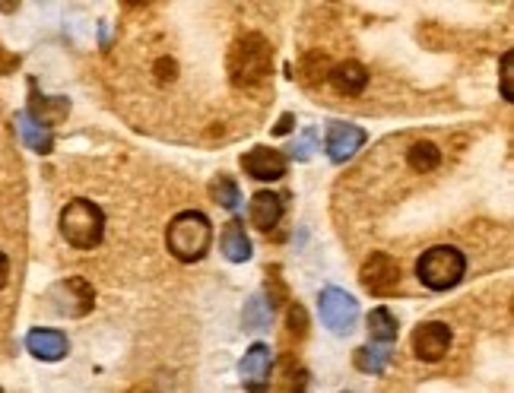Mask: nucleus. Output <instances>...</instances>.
Masks as SVG:
<instances>
[{
    "instance_id": "7c9ffc66",
    "label": "nucleus",
    "mask_w": 514,
    "mask_h": 393,
    "mask_svg": "<svg viewBox=\"0 0 514 393\" xmlns=\"http://www.w3.org/2000/svg\"><path fill=\"white\" fill-rule=\"evenodd\" d=\"M292 127H296V118H292V115H283V118H280V124L273 127V134H277V137H283V134H289Z\"/></svg>"
},
{
    "instance_id": "c9c22d12",
    "label": "nucleus",
    "mask_w": 514,
    "mask_h": 393,
    "mask_svg": "<svg viewBox=\"0 0 514 393\" xmlns=\"http://www.w3.org/2000/svg\"><path fill=\"white\" fill-rule=\"evenodd\" d=\"M343 393H346V390H343Z\"/></svg>"
},
{
    "instance_id": "473e14b6",
    "label": "nucleus",
    "mask_w": 514,
    "mask_h": 393,
    "mask_svg": "<svg viewBox=\"0 0 514 393\" xmlns=\"http://www.w3.org/2000/svg\"><path fill=\"white\" fill-rule=\"evenodd\" d=\"M16 10V4H0V13H13Z\"/></svg>"
},
{
    "instance_id": "4be33fe9",
    "label": "nucleus",
    "mask_w": 514,
    "mask_h": 393,
    "mask_svg": "<svg viewBox=\"0 0 514 393\" xmlns=\"http://www.w3.org/2000/svg\"><path fill=\"white\" fill-rule=\"evenodd\" d=\"M210 200L219 203L223 210H238V200H242V194H238V184L229 175H219V178L210 181Z\"/></svg>"
},
{
    "instance_id": "c756f323",
    "label": "nucleus",
    "mask_w": 514,
    "mask_h": 393,
    "mask_svg": "<svg viewBox=\"0 0 514 393\" xmlns=\"http://www.w3.org/2000/svg\"><path fill=\"white\" fill-rule=\"evenodd\" d=\"M16 67H20V58L10 54L7 48H0V73H13Z\"/></svg>"
},
{
    "instance_id": "f704fd0d",
    "label": "nucleus",
    "mask_w": 514,
    "mask_h": 393,
    "mask_svg": "<svg viewBox=\"0 0 514 393\" xmlns=\"http://www.w3.org/2000/svg\"><path fill=\"white\" fill-rule=\"evenodd\" d=\"M0 393H4V390H0Z\"/></svg>"
},
{
    "instance_id": "f8f14e48",
    "label": "nucleus",
    "mask_w": 514,
    "mask_h": 393,
    "mask_svg": "<svg viewBox=\"0 0 514 393\" xmlns=\"http://www.w3.org/2000/svg\"><path fill=\"white\" fill-rule=\"evenodd\" d=\"M26 115L51 130L54 124H61L70 115V102L64 96H39V89H35V83H32L29 86V108H26Z\"/></svg>"
},
{
    "instance_id": "39448f33",
    "label": "nucleus",
    "mask_w": 514,
    "mask_h": 393,
    "mask_svg": "<svg viewBox=\"0 0 514 393\" xmlns=\"http://www.w3.org/2000/svg\"><path fill=\"white\" fill-rule=\"evenodd\" d=\"M96 305V292L83 276H67L48 289V308L61 317H86Z\"/></svg>"
},
{
    "instance_id": "4468645a",
    "label": "nucleus",
    "mask_w": 514,
    "mask_h": 393,
    "mask_svg": "<svg viewBox=\"0 0 514 393\" xmlns=\"http://www.w3.org/2000/svg\"><path fill=\"white\" fill-rule=\"evenodd\" d=\"M283 213H286V207H283V197H280V194L257 191V194L251 197L248 219H251V226H254V229H261V232H273V229L280 226Z\"/></svg>"
},
{
    "instance_id": "dca6fc26",
    "label": "nucleus",
    "mask_w": 514,
    "mask_h": 393,
    "mask_svg": "<svg viewBox=\"0 0 514 393\" xmlns=\"http://www.w3.org/2000/svg\"><path fill=\"white\" fill-rule=\"evenodd\" d=\"M327 80L334 83V89L343 92V96H362L365 86H369V70L359 61H343L337 67H330Z\"/></svg>"
},
{
    "instance_id": "a211bd4d",
    "label": "nucleus",
    "mask_w": 514,
    "mask_h": 393,
    "mask_svg": "<svg viewBox=\"0 0 514 393\" xmlns=\"http://www.w3.org/2000/svg\"><path fill=\"white\" fill-rule=\"evenodd\" d=\"M16 130H20L23 143L32 149V153L48 156L51 149H54V134H51L48 127H42L39 121H32L26 111H20V115H16Z\"/></svg>"
},
{
    "instance_id": "a878e982",
    "label": "nucleus",
    "mask_w": 514,
    "mask_h": 393,
    "mask_svg": "<svg viewBox=\"0 0 514 393\" xmlns=\"http://www.w3.org/2000/svg\"><path fill=\"white\" fill-rule=\"evenodd\" d=\"M315 130H305V134L289 146V159H296V162H308L311 159V149H315Z\"/></svg>"
},
{
    "instance_id": "412c9836",
    "label": "nucleus",
    "mask_w": 514,
    "mask_h": 393,
    "mask_svg": "<svg viewBox=\"0 0 514 393\" xmlns=\"http://www.w3.org/2000/svg\"><path fill=\"white\" fill-rule=\"evenodd\" d=\"M397 333H400L397 317H394L388 308H375V311L369 314V336H372V340H378V343H384V346H391V343L397 340Z\"/></svg>"
},
{
    "instance_id": "20e7f679",
    "label": "nucleus",
    "mask_w": 514,
    "mask_h": 393,
    "mask_svg": "<svg viewBox=\"0 0 514 393\" xmlns=\"http://www.w3.org/2000/svg\"><path fill=\"white\" fill-rule=\"evenodd\" d=\"M464 273H467V257L457 248H451V245L429 248L426 254L419 257V264H416L419 283L426 286V289H432V292L454 289L464 279Z\"/></svg>"
},
{
    "instance_id": "c85d7f7f",
    "label": "nucleus",
    "mask_w": 514,
    "mask_h": 393,
    "mask_svg": "<svg viewBox=\"0 0 514 393\" xmlns=\"http://www.w3.org/2000/svg\"><path fill=\"white\" fill-rule=\"evenodd\" d=\"M511 64H514V54L505 51V54H502V99H505V102L514 99V89H511V73H514V70H511Z\"/></svg>"
},
{
    "instance_id": "6ab92c4d",
    "label": "nucleus",
    "mask_w": 514,
    "mask_h": 393,
    "mask_svg": "<svg viewBox=\"0 0 514 393\" xmlns=\"http://www.w3.org/2000/svg\"><path fill=\"white\" fill-rule=\"evenodd\" d=\"M407 162H410L413 172H419V175L435 172V168L442 165V149H438L435 143H429V140H419V143L410 146Z\"/></svg>"
},
{
    "instance_id": "f03ea898",
    "label": "nucleus",
    "mask_w": 514,
    "mask_h": 393,
    "mask_svg": "<svg viewBox=\"0 0 514 393\" xmlns=\"http://www.w3.org/2000/svg\"><path fill=\"white\" fill-rule=\"evenodd\" d=\"M213 245V226L204 213L197 210H185L178 213L169 229H165V248L175 260L181 264H197V260H204L207 251Z\"/></svg>"
},
{
    "instance_id": "393cba45",
    "label": "nucleus",
    "mask_w": 514,
    "mask_h": 393,
    "mask_svg": "<svg viewBox=\"0 0 514 393\" xmlns=\"http://www.w3.org/2000/svg\"><path fill=\"white\" fill-rule=\"evenodd\" d=\"M286 336H289V340H296V343L308 336V314H305L302 305H289L286 308Z\"/></svg>"
},
{
    "instance_id": "423d86ee",
    "label": "nucleus",
    "mask_w": 514,
    "mask_h": 393,
    "mask_svg": "<svg viewBox=\"0 0 514 393\" xmlns=\"http://www.w3.org/2000/svg\"><path fill=\"white\" fill-rule=\"evenodd\" d=\"M359 283L365 292H372L378 298H388L400 289V264L384 251H375L365 257V264L359 270Z\"/></svg>"
},
{
    "instance_id": "2f4dec72",
    "label": "nucleus",
    "mask_w": 514,
    "mask_h": 393,
    "mask_svg": "<svg viewBox=\"0 0 514 393\" xmlns=\"http://www.w3.org/2000/svg\"><path fill=\"white\" fill-rule=\"evenodd\" d=\"M7 279H10V260H7L4 251H0V289L7 286Z\"/></svg>"
},
{
    "instance_id": "1a4fd4ad",
    "label": "nucleus",
    "mask_w": 514,
    "mask_h": 393,
    "mask_svg": "<svg viewBox=\"0 0 514 393\" xmlns=\"http://www.w3.org/2000/svg\"><path fill=\"white\" fill-rule=\"evenodd\" d=\"M365 140H369V134H365L362 127L356 124H343V121H334L327 127V137H324V149L330 162H350L359 149L365 146Z\"/></svg>"
},
{
    "instance_id": "7ed1b4c3",
    "label": "nucleus",
    "mask_w": 514,
    "mask_h": 393,
    "mask_svg": "<svg viewBox=\"0 0 514 393\" xmlns=\"http://www.w3.org/2000/svg\"><path fill=\"white\" fill-rule=\"evenodd\" d=\"M61 235L70 248L93 251L105 235V213L93 200H83V197L70 200L61 210Z\"/></svg>"
},
{
    "instance_id": "0eeeda50",
    "label": "nucleus",
    "mask_w": 514,
    "mask_h": 393,
    "mask_svg": "<svg viewBox=\"0 0 514 393\" xmlns=\"http://www.w3.org/2000/svg\"><path fill=\"white\" fill-rule=\"evenodd\" d=\"M318 311H321V321L334 330L337 336H346L356 321H359V302L350 295V292H343V289H324L321 298H318Z\"/></svg>"
},
{
    "instance_id": "f3484780",
    "label": "nucleus",
    "mask_w": 514,
    "mask_h": 393,
    "mask_svg": "<svg viewBox=\"0 0 514 393\" xmlns=\"http://www.w3.org/2000/svg\"><path fill=\"white\" fill-rule=\"evenodd\" d=\"M219 245H223V254H226V260H232V264H245V260H251V238L238 219L226 222Z\"/></svg>"
},
{
    "instance_id": "72a5a7b5",
    "label": "nucleus",
    "mask_w": 514,
    "mask_h": 393,
    "mask_svg": "<svg viewBox=\"0 0 514 393\" xmlns=\"http://www.w3.org/2000/svg\"><path fill=\"white\" fill-rule=\"evenodd\" d=\"M127 393H153V390H146V387H134V390H127Z\"/></svg>"
},
{
    "instance_id": "bb28decb",
    "label": "nucleus",
    "mask_w": 514,
    "mask_h": 393,
    "mask_svg": "<svg viewBox=\"0 0 514 393\" xmlns=\"http://www.w3.org/2000/svg\"><path fill=\"white\" fill-rule=\"evenodd\" d=\"M257 308H261V298H251L248 308H245V324H248L251 330H261V327H267V321H270V308H264V311H257Z\"/></svg>"
},
{
    "instance_id": "9b49d317",
    "label": "nucleus",
    "mask_w": 514,
    "mask_h": 393,
    "mask_svg": "<svg viewBox=\"0 0 514 393\" xmlns=\"http://www.w3.org/2000/svg\"><path fill=\"white\" fill-rule=\"evenodd\" d=\"M286 165L289 159L280 149H270V146H254L251 153L242 156V168L254 181H280L286 175Z\"/></svg>"
},
{
    "instance_id": "ddd939ff",
    "label": "nucleus",
    "mask_w": 514,
    "mask_h": 393,
    "mask_svg": "<svg viewBox=\"0 0 514 393\" xmlns=\"http://www.w3.org/2000/svg\"><path fill=\"white\" fill-rule=\"evenodd\" d=\"M270 393H305L308 390V368L292 359V355H283L270 374Z\"/></svg>"
},
{
    "instance_id": "b1692460",
    "label": "nucleus",
    "mask_w": 514,
    "mask_h": 393,
    "mask_svg": "<svg viewBox=\"0 0 514 393\" xmlns=\"http://www.w3.org/2000/svg\"><path fill=\"white\" fill-rule=\"evenodd\" d=\"M264 292H267V308H283L289 302V289L280 276V267H267V279H264Z\"/></svg>"
},
{
    "instance_id": "f257e3e1",
    "label": "nucleus",
    "mask_w": 514,
    "mask_h": 393,
    "mask_svg": "<svg viewBox=\"0 0 514 393\" xmlns=\"http://www.w3.org/2000/svg\"><path fill=\"white\" fill-rule=\"evenodd\" d=\"M226 70H229V80L238 89H251V86H261L270 70H273V48L264 39L261 32H245L238 35L229 48V58H226Z\"/></svg>"
},
{
    "instance_id": "aec40b11",
    "label": "nucleus",
    "mask_w": 514,
    "mask_h": 393,
    "mask_svg": "<svg viewBox=\"0 0 514 393\" xmlns=\"http://www.w3.org/2000/svg\"><path fill=\"white\" fill-rule=\"evenodd\" d=\"M353 362L365 374H384V368L391 365V346H359Z\"/></svg>"
},
{
    "instance_id": "cd10ccee",
    "label": "nucleus",
    "mask_w": 514,
    "mask_h": 393,
    "mask_svg": "<svg viewBox=\"0 0 514 393\" xmlns=\"http://www.w3.org/2000/svg\"><path fill=\"white\" fill-rule=\"evenodd\" d=\"M175 77H178V64H175L172 58H159V61H156V83H159V86L175 83Z\"/></svg>"
},
{
    "instance_id": "5701e85b",
    "label": "nucleus",
    "mask_w": 514,
    "mask_h": 393,
    "mask_svg": "<svg viewBox=\"0 0 514 393\" xmlns=\"http://www.w3.org/2000/svg\"><path fill=\"white\" fill-rule=\"evenodd\" d=\"M327 73H330L327 54H321V51H311L308 58H305V64H302L299 80H302L305 86H318V83H324V80H327Z\"/></svg>"
},
{
    "instance_id": "6e6552de",
    "label": "nucleus",
    "mask_w": 514,
    "mask_h": 393,
    "mask_svg": "<svg viewBox=\"0 0 514 393\" xmlns=\"http://www.w3.org/2000/svg\"><path fill=\"white\" fill-rule=\"evenodd\" d=\"M270 374H273V352L267 343H254L245 359L238 362V378L248 393H267L270 387Z\"/></svg>"
},
{
    "instance_id": "2eb2a0df",
    "label": "nucleus",
    "mask_w": 514,
    "mask_h": 393,
    "mask_svg": "<svg viewBox=\"0 0 514 393\" xmlns=\"http://www.w3.org/2000/svg\"><path fill=\"white\" fill-rule=\"evenodd\" d=\"M26 349L35 355V359H42V362H61L64 355L70 352V343H67V336L61 330L35 327L26 336Z\"/></svg>"
},
{
    "instance_id": "9d476101",
    "label": "nucleus",
    "mask_w": 514,
    "mask_h": 393,
    "mask_svg": "<svg viewBox=\"0 0 514 393\" xmlns=\"http://www.w3.org/2000/svg\"><path fill=\"white\" fill-rule=\"evenodd\" d=\"M451 349V327L442 321H426L413 330V352L419 362H438Z\"/></svg>"
}]
</instances>
